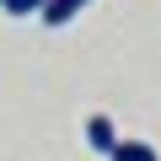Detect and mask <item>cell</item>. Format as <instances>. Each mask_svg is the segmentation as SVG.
Listing matches in <instances>:
<instances>
[{
  "label": "cell",
  "instance_id": "277c9868",
  "mask_svg": "<svg viewBox=\"0 0 161 161\" xmlns=\"http://www.w3.org/2000/svg\"><path fill=\"white\" fill-rule=\"evenodd\" d=\"M43 6H48V0H6V11H11V16H32V11L43 16Z\"/></svg>",
  "mask_w": 161,
  "mask_h": 161
},
{
  "label": "cell",
  "instance_id": "7a4b0ae2",
  "mask_svg": "<svg viewBox=\"0 0 161 161\" xmlns=\"http://www.w3.org/2000/svg\"><path fill=\"white\" fill-rule=\"evenodd\" d=\"M86 6H92V0H48V6H43V22L48 27H64L70 16H80Z\"/></svg>",
  "mask_w": 161,
  "mask_h": 161
},
{
  "label": "cell",
  "instance_id": "5b68a950",
  "mask_svg": "<svg viewBox=\"0 0 161 161\" xmlns=\"http://www.w3.org/2000/svg\"><path fill=\"white\" fill-rule=\"evenodd\" d=\"M0 6H6V0H0Z\"/></svg>",
  "mask_w": 161,
  "mask_h": 161
},
{
  "label": "cell",
  "instance_id": "6da1fadb",
  "mask_svg": "<svg viewBox=\"0 0 161 161\" xmlns=\"http://www.w3.org/2000/svg\"><path fill=\"white\" fill-rule=\"evenodd\" d=\"M86 145H92V150H102V156H113L118 129H113V118H108V113H92V118H86Z\"/></svg>",
  "mask_w": 161,
  "mask_h": 161
},
{
  "label": "cell",
  "instance_id": "3957f363",
  "mask_svg": "<svg viewBox=\"0 0 161 161\" xmlns=\"http://www.w3.org/2000/svg\"><path fill=\"white\" fill-rule=\"evenodd\" d=\"M108 161H156V145L150 140H118Z\"/></svg>",
  "mask_w": 161,
  "mask_h": 161
}]
</instances>
